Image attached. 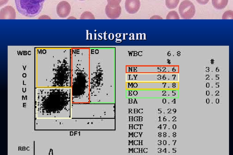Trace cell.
Returning <instances> with one entry per match:
<instances>
[{
  "label": "cell",
  "mask_w": 233,
  "mask_h": 155,
  "mask_svg": "<svg viewBox=\"0 0 233 155\" xmlns=\"http://www.w3.org/2000/svg\"><path fill=\"white\" fill-rule=\"evenodd\" d=\"M228 2V0H212L213 6L217 9H222L225 8L227 5Z\"/></svg>",
  "instance_id": "8fae6325"
},
{
  "label": "cell",
  "mask_w": 233,
  "mask_h": 155,
  "mask_svg": "<svg viewBox=\"0 0 233 155\" xmlns=\"http://www.w3.org/2000/svg\"><path fill=\"white\" fill-rule=\"evenodd\" d=\"M72 104L89 103V48H72Z\"/></svg>",
  "instance_id": "277c9868"
},
{
  "label": "cell",
  "mask_w": 233,
  "mask_h": 155,
  "mask_svg": "<svg viewBox=\"0 0 233 155\" xmlns=\"http://www.w3.org/2000/svg\"><path fill=\"white\" fill-rule=\"evenodd\" d=\"M178 11L181 17L184 19L191 18L195 13V8L194 5L188 0L183 1L181 3Z\"/></svg>",
  "instance_id": "8992f818"
},
{
  "label": "cell",
  "mask_w": 233,
  "mask_h": 155,
  "mask_svg": "<svg viewBox=\"0 0 233 155\" xmlns=\"http://www.w3.org/2000/svg\"><path fill=\"white\" fill-rule=\"evenodd\" d=\"M180 0H166L165 4L167 7L170 9H173L177 6Z\"/></svg>",
  "instance_id": "7c38bea8"
},
{
  "label": "cell",
  "mask_w": 233,
  "mask_h": 155,
  "mask_svg": "<svg viewBox=\"0 0 233 155\" xmlns=\"http://www.w3.org/2000/svg\"><path fill=\"white\" fill-rule=\"evenodd\" d=\"M178 14L175 11H173L168 13L166 17V19H179Z\"/></svg>",
  "instance_id": "4fadbf2b"
},
{
  "label": "cell",
  "mask_w": 233,
  "mask_h": 155,
  "mask_svg": "<svg viewBox=\"0 0 233 155\" xmlns=\"http://www.w3.org/2000/svg\"><path fill=\"white\" fill-rule=\"evenodd\" d=\"M72 48L35 47V87H71Z\"/></svg>",
  "instance_id": "6da1fadb"
},
{
  "label": "cell",
  "mask_w": 233,
  "mask_h": 155,
  "mask_svg": "<svg viewBox=\"0 0 233 155\" xmlns=\"http://www.w3.org/2000/svg\"><path fill=\"white\" fill-rule=\"evenodd\" d=\"M81 19H94L95 18L93 14L89 12H86L83 13L81 16Z\"/></svg>",
  "instance_id": "5bb4252c"
},
{
  "label": "cell",
  "mask_w": 233,
  "mask_h": 155,
  "mask_svg": "<svg viewBox=\"0 0 233 155\" xmlns=\"http://www.w3.org/2000/svg\"><path fill=\"white\" fill-rule=\"evenodd\" d=\"M166 55H167L168 57H171V56L173 57L174 54L173 52L172 51L170 50V52L169 51L168 52H167Z\"/></svg>",
  "instance_id": "ac0fdd59"
},
{
  "label": "cell",
  "mask_w": 233,
  "mask_h": 155,
  "mask_svg": "<svg viewBox=\"0 0 233 155\" xmlns=\"http://www.w3.org/2000/svg\"><path fill=\"white\" fill-rule=\"evenodd\" d=\"M125 7L126 10L129 13H135L140 8V1L139 0H126Z\"/></svg>",
  "instance_id": "30bf717a"
},
{
  "label": "cell",
  "mask_w": 233,
  "mask_h": 155,
  "mask_svg": "<svg viewBox=\"0 0 233 155\" xmlns=\"http://www.w3.org/2000/svg\"><path fill=\"white\" fill-rule=\"evenodd\" d=\"M9 0H0V6L1 7L7 4Z\"/></svg>",
  "instance_id": "e0dca14e"
},
{
  "label": "cell",
  "mask_w": 233,
  "mask_h": 155,
  "mask_svg": "<svg viewBox=\"0 0 233 155\" xmlns=\"http://www.w3.org/2000/svg\"><path fill=\"white\" fill-rule=\"evenodd\" d=\"M121 0H107L108 4L112 6H116L119 5Z\"/></svg>",
  "instance_id": "9a60e30c"
},
{
  "label": "cell",
  "mask_w": 233,
  "mask_h": 155,
  "mask_svg": "<svg viewBox=\"0 0 233 155\" xmlns=\"http://www.w3.org/2000/svg\"><path fill=\"white\" fill-rule=\"evenodd\" d=\"M16 8L21 14L33 17L38 15L46 0H15Z\"/></svg>",
  "instance_id": "5b68a950"
},
{
  "label": "cell",
  "mask_w": 233,
  "mask_h": 155,
  "mask_svg": "<svg viewBox=\"0 0 233 155\" xmlns=\"http://www.w3.org/2000/svg\"><path fill=\"white\" fill-rule=\"evenodd\" d=\"M105 12L109 18L112 19H116L120 15L121 8L119 5L116 6H112L107 4L105 7Z\"/></svg>",
  "instance_id": "ba28073f"
},
{
  "label": "cell",
  "mask_w": 233,
  "mask_h": 155,
  "mask_svg": "<svg viewBox=\"0 0 233 155\" xmlns=\"http://www.w3.org/2000/svg\"><path fill=\"white\" fill-rule=\"evenodd\" d=\"M110 48H89V103L108 102L112 87Z\"/></svg>",
  "instance_id": "7a4b0ae2"
},
{
  "label": "cell",
  "mask_w": 233,
  "mask_h": 155,
  "mask_svg": "<svg viewBox=\"0 0 233 155\" xmlns=\"http://www.w3.org/2000/svg\"><path fill=\"white\" fill-rule=\"evenodd\" d=\"M35 93L37 119L71 118V87H36Z\"/></svg>",
  "instance_id": "3957f363"
},
{
  "label": "cell",
  "mask_w": 233,
  "mask_h": 155,
  "mask_svg": "<svg viewBox=\"0 0 233 155\" xmlns=\"http://www.w3.org/2000/svg\"><path fill=\"white\" fill-rule=\"evenodd\" d=\"M16 12L12 6H7L0 11V19H15Z\"/></svg>",
  "instance_id": "9c48e42d"
},
{
  "label": "cell",
  "mask_w": 233,
  "mask_h": 155,
  "mask_svg": "<svg viewBox=\"0 0 233 155\" xmlns=\"http://www.w3.org/2000/svg\"><path fill=\"white\" fill-rule=\"evenodd\" d=\"M71 8L70 5L68 2L62 1L57 6V13L60 17L66 18L69 14Z\"/></svg>",
  "instance_id": "52a82bcc"
},
{
  "label": "cell",
  "mask_w": 233,
  "mask_h": 155,
  "mask_svg": "<svg viewBox=\"0 0 233 155\" xmlns=\"http://www.w3.org/2000/svg\"><path fill=\"white\" fill-rule=\"evenodd\" d=\"M80 0V1H84V0Z\"/></svg>",
  "instance_id": "d6986e66"
},
{
  "label": "cell",
  "mask_w": 233,
  "mask_h": 155,
  "mask_svg": "<svg viewBox=\"0 0 233 155\" xmlns=\"http://www.w3.org/2000/svg\"><path fill=\"white\" fill-rule=\"evenodd\" d=\"M199 3L202 5H205L207 4L209 0H196Z\"/></svg>",
  "instance_id": "2e32d148"
}]
</instances>
